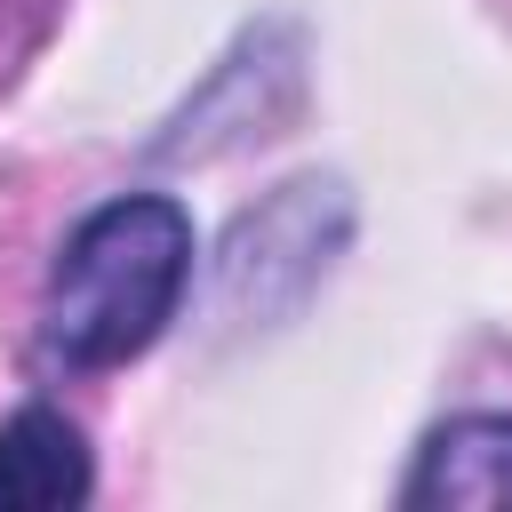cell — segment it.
Instances as JSON below:
<instances>
[{"label":"cell","mask_w":512,"mask_h":512,"mask_svg":"<svg viewBox=\"0 0 512 512\" xmlns=\"http://www.w3.org/2000/svg\"><path fill=\"white\" fill-rule=\"evenodd\" d=\"M96 464L80 424H64L56 408H16L0 424V512H64L88 504Z\"/></svg>","instance_id":"obj_3"},{"label":"cell","mask_w":512,"mask_h":512,"mask_svg":"<svg viewBox=\"0 0 512 512\" xmlns=\"http://www.w3.org/2000/svg\"><path fill=\"white\" fill-rule=\"evenodd\" d=\"M416 512H512V416H448L400 480Z\"/></svg>","instance_id":"obj_2"},{"label":"cell","mask_w":512,"mask_h":512,"mask_svg":"<svg viewBox=\"0 0 512 512\" xmlns=\"http://www.w3.org/2000/svg\"><path fill=\"white\" fill-rule=\"evenodd\" d=\"M184 280H192V216L168 192H120L72 224L48 272L40 344L64 368H120L176 320Z\"/></svg>","instance_id":"obj_1"}]
</instances>
